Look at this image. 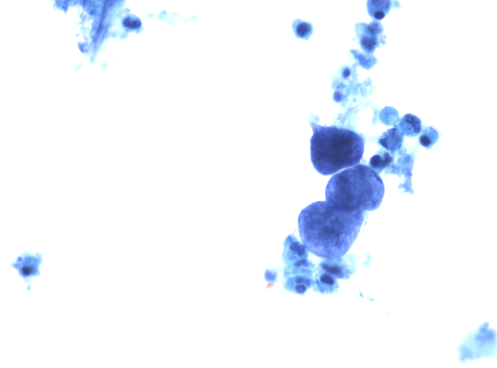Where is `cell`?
<instances>
[{"label":"cell","mask_w":497,"mask_h":368,"mask_svg":"<svg viewBox=\"0 0 497 368\" xmlns=\"http://www.w3.org/2000/svg\"><path fill=\"white\" fill-rule=\"evenodd\" d=\"M399 130L403 135L413 137L418 135L421 131L420 119L415 115L406 114L399 122Z\"/></svg>","instance_id":"cell-11"},{"label":"cell","mask_w":497,"mask_h":368,"mask_svg":"<svg viewBox=\"0 0 497 368\" xmlns=\"http://www.w3.org/2000/svg\"><path fill=\"white\" fill-rule=\"evenodd\" d=\"M124 24L126 27L133 29L139 28L141 23L139 20L126 19L124 21Z\"/></svg>","instance_id":"cell-17"},{"label":"cell","mask_w":497,"mask_h":368,"mask_svg":"<svg viewBox=\"0 0 497 368\" xmlns=\"http://www.w3.org/2000/svg\"><path fill=\"white\" fill-rule=\"evenodd\" d=\"M363 221L362 211L343 210L327 201H318L301 211L298 223L301 240L307 250L330 259L348 252Z\"/></svg>","instance_id":"cell-1"},{"label":"cell","mask_w":497,"mask_h":368,"mask_svg":"<svg viewBox=\"0 0 497 368\" xmlns=\"http://www.w3.org/2000/svg\"><path fill=\"white\" fill-rule=\"evenodd\" d=\"M313 268H305L283 272V287L288 292L304 295L313 288L315 278Z\"/></svg>","instance_id":"cell-7"},{"label":"cell","mask_w":497,"mask_h":368,"mask_svg":"<svg viewBox=\"0 0 497 368\" xmlns=\"http://www.w3.org/2000/svg\"><path fill=\"white\" fill-rule=\"evenodd\" d=\"M43 254L39 251L35 253L28 251H23L11 262L9 266L17 272L19 277L26 284V289H31V283L33 279L41 276L40 266L43 263Z\"/></svg>","instance_id":"cell-6"},{"label":"cell","mask_w":497,"mask_h":368,"mask_svg":"<svg viewBox=\"0 0 497 368\" xmlns=\"http://www.w3.org/2000/svg\"><path fill=\"white\" fill-rule=\"evenodd\" d=\"M319 269L337 279H348L355 271L353 264L344 259L343 256L334 259H325L320 263Z\"/></svg>","instance_id":"cell-9"},{"label":"cell","mask_w":497,"mask_h":368,"mask_svg":"<svg viewBox=\"0 0 497 368\" xmlns=\"http://www.w3.org/2000/svg\"><path fill=\"white\" fill-rule=\"evenodd\" d=\"M438 139V132L430 126L423 130L419 136V141L422 146L429 149L437 142Z\"/></svg>","instance_id":"cell-15"},{"label":"cell","mask_w":497,"mask_h":368,"mask_svg":"<svg viewBox=\"0 0 497 368\" xmlns=\"http://www.w3.org/2000/svg\"><path fill=\"white\" fill-rule=\"evenodd\" d=\"M457 351L458 360L461 363L496 356V330L488 322L480 324L464 339Z\"/></svg>","instance_id":"cell-4"},{"label":"cell","mask_w":497,"mask_h":368,"mask_svg":"<svg viewBox=\"0 0 497 368\" xmlns=\"http://www.w3.org/2000/svg\"><path fill=\"white\" fill-rule=\"evenodd\" d=\"M404 135L398 127L388 130L381 139V144L391 151L399 150L402 146Z\"/></svg>","instance_id":"cell-13"},{"label":"cell","mask_w":497,"mask_h":368,"mask_svg":"<svg viewBox=\"0 0 497 368\" xmlns=\"http://www.w3.org/2000/svg\"><path fill=\"white\" fill-rule=\"evenodd\" d=\"M308 250L293 234L288 235L283 243L282 260L283 272L305 268H313L308 259Z\"/></svg>","instance_id":"cell-5"},{"label":"cell","mask_w":497,"mask_h":368,"mask_svg":"<svg viewBox=\"0 0 497 368\" xmlns=\"http://www.w3.org/2000/svg\"><path fill=\"white\" fill-rule=\"evenodd\" d=\"M383 27L378 21L369 24L360 23L356 25L355 32L363 50L367 54L373 53L379 46V36L382 33Z\"/></svg>","instance_id":"cell-8"},{"label":"cell","mask_w":497,"mask_h":368,"mask_svg":"<svg viewBox=\"0 0 497 368\" xmlns=\"http://www.w3.org/2000/svg\"><path fill=\"white\" fill-rule=\"evenodd\" d=\"M384 193L382 181L372 168L359 164L334 175L326 186V201L348 211H373Z\"/></svg>","instance_id":"cell-2"},{"label":"cell","mask_w":497,"mask_h":368,"mask_svg":"<svg viewBox=\"0 0 497 368\" xmlns=\"http://www.w3.org/2000/svg\"><path fill=\"white\" fill-rule=\"evenodd\" d=\"M339 287L337 279L319 269L315 278L314 291L321 294L331 295L336 293Z\"/></svg>","instance_id":"cell-10"},{"label":"cell","mask_w":497,"mask_h":368,"mask_svg":"<svg viewBox=\"0 0 497 368\" xmlns=\"http://www.w3.org/2000/svg\"><path fill=\"white\" fill-rule=\"evenodd\" d=\"M391 5L390 0H368L366 3L367 11L371 17L379 20L388 13Z\"/></svg>","instance_id":"cell-12"},{"label":"cell","mask_w":497,"mask_h":368,"mask_svg":"<svg viewBox=\"0 0 497 368\" xmlns=\"http://www.w3.org/2000/svg\"><path fill=\"white\" fill-rule=\"evenodd\" d=\"M278 275L276 269H266L264 272V279L266 282L274 284L277 281Z\"/></svg>","instance_id":"cell-16"},{"label":"cell","mask_w":497,"mask_h":368,"mask_svg":"<svg viewBox=\"0 0 497 368\" xmlns=\"http://www.w3.org/2000/svg\"><path fill=\"white\" fill-rule=\"evenodd\" d=\"M311 158L319 173L331 175L358 164L364 150L363 138L355 132L311 123Z\"/></svg>","instance_id":"cell-3"},{"label":"cell","mask_w":497,"mask_h":368,"mask_svg":"<svg viewBox=\"0 0 497 368\" xmlns=\"http://www.w3.org/2000/svg\"><path fill=\"white\" fill-rule=\"evenodd\" d=\"M291 29L295 38L308 40L311 36L313 27L312 24L300 18L294 19L291 24Z\"/></svg>","instance_id":"cell-14"}]
</instances>
